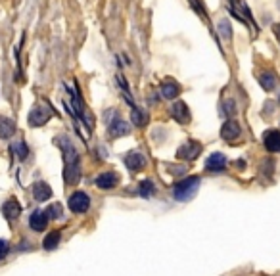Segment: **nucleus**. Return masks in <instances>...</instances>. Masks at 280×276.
<instances>
[{
	"label": "nucleus",
	"instance_id": "1",
	"mask_svg": "<svg viewBox=\"0 0 280 276\" xmlns=\"http://www.w3.org/2000/svg\"><path fill=\"white\" fill-rule=\"evenodd\" d=\"M200 183H202V179L196 177V175L179 181V183L175 184V188H173V198L177 202H190L196 196V192L200 188Z\"/></svg>",
	"mask_w": 280,
	"mask_h": 276
},
{
	"label": "nucleus",
	"instance_id": "2",
	"mask_svg": "<svg viewBox=\"0 0 280 276\" xmlns=\"http://www.w3.org/2000/svg\"><path fill=\"white\" fill-rule=\"evenodd\" d=\"M56 144H58L60 150H62L63 165H77V163H79V152H77L75 144H73L65 134L56 138Z\"/></svg>",
	"mask_w": 280,
	"mask_h": 276
},
{
	"label": "nucleus",
	"instance_id": "3",
	"mask_svg": "<svg viewBox=\"0 0 280 276\" xmlns=\"http://www.w3.org/2000/svg\"><path fill=\"white\" fill-rule=\"evenodd\" d=\"M50 117H52V108L48 104H37L29 111L27 123H29V127H42L50 121Z\"/></svg>",
	"mask_w": 280,
	"mask_h": 276
},
{
	"label": "nucleus",
	"instance_id": "4",
	"mask_svg": "<svg viewBox=\"0 0 280 276\" xmlns=\"http://www.w3.org/2000/svg\"><path fill=\"white\" fill-rule=\"evenodd\" d=\"M67 205L71 209V213H87L89 207H91V198L83 192V190H77L69 196L67 200Z\"/></svg>",
	"mask_w": 280,
	"mask_h": 276
},
{
	"label": "nucleus",
	"instance_id": "5",
	"mask_svg": "<svg viewBox=\"0 0 280 276\" xmlns=\"http://www.w3.org/2000/svg\"><path fill=\"white\" fill-rule=\"evenodd\" d=\"M200 153H202V144L196 142V140H188V142H185V144L177 150V157H179V159H185V161H194Z\"/></svg>",
	"mask_w": 280,
	"mask_h": 276
},
{
	"label": "nucleus",
	"instance_id": "6",
	"mask_svg": "<svg viewBox=\"0 0 280 276\" xmlns=\"http://www.w3.org/2000/svg\"><path fill=\"white\" fill-rule=\"evenodd\" d=\"M240 134H242V129H240L238 121L226 119V121L223 123V127H221V138H223V140L234 142L236 138H240Z\"/></svg>",
	"mask_w": 280,
	"mask_h": 276
},
{
	"label": "nucleus",
	"instance_id": "7",
	"mask_svg": "<svg viewBox=\"0 0 280 276\" xmlns=\"http://www.w3.org/2000/svg\"><path fill=\"white\" fill-rule=\"evenodd\" d=\"M94 184L100 188V190H113L117 184H119V175L115 171H104L96 177Z\"/></svg>",
	"mask_w": 280,
	"mask_h": 276
},
{
	"label": "nucleus",
	"instance_id": "8",
	"mask_svg": "<svg viewBox=\"0 0 280 276\" xmlns=\"http://www.w3.org/2000/svg\"><path fill=\"white\" fill-rule=\"evenodd\" d=\"M125 165H127V169L129 171H132V173H136V171H142L144 167H146V157H144V153L142 152H129L125 155Z\"/></svg>",
	"mask_w": 280,
	"mask_h": 276
},
{
	"label": "nucleus",
	"instance_id": "9",
	"mask_svg": "<svg viewBox=\"0 0 280 276\" xmlns=\"http://www.w3.org/2000/svg\"><path fill=\"white\" fill-rule=\"evenodd\" d=\"M129 132H131V125L123 121L121 117H115L113 121L108 123V134L112 138H121V136H127Z\"/></svg>",
	"mask_w": 280,
	"mask_h": 276
},
{
	"label": "nucleus",
	"instance_id": "10",
	"mask_svg": "<svg viewBox=\"0 0 280 276\" xmlns=\"http://www.w3.org/2000/svg\"><path fill=\"white\" fill-rule=\"evenodd\" d=\"M48 221H50L48 211L37 209V211H33V215L29 217V226H31L35 232H42V230L48 226Z\"/></svg>",
	"mask_w": 280,
	"mask_h": 276
},
{
	"label": "nucleus",
	"instance_id": "11",
	"mask_svg": "<svg viewBox=\"0 0 280 276\" xmlns=\"http://www.w3.org/2000/svg\"><path fill=\"white\" fill-rule=\"evenodd\" d=\"M205 169L211 171V173H223V171L226 169V157H224V153H221V152L211 153V155L205 159Z\"/></svg>",
	"mask_w": 280,
	"mask_h": 276
},
{
	"label": "nucleus",
	"instance_id": "12",
	"mask_svg": "<svg viewBox=\"0 0 280 276\" xmlns=\"http://www.w3.org/2000/svg\"><path fill=\"white\" fill-rule=\"evenodd\" d=\"M171 115H173V119L177 123H181V125H188L190 119H192V115H190V110H188V106L185 102H175L173 104V108H171Z\"/></svg>",
	"mask_w": 280,
	"mask_h": 276
},
{
	"label": "nucleus",
	"instance_id": "13",
	"mask_svg": "<svg viewBox=\"0 0 280 276\" xmlns=\"http://www.w3.org/2000/svg\"><path fill=\"white\" fill-rule=\"evenodd\" d=\"M263 144L267 148V152L275 153L280 150V130L277 129H271V130H265L263 134Z\"/></svg>",
	"mask_w": 280,
	"mask_h": 276
},
{
	"label": "nucleus",
	"instance_id": "14",
	"mask_svg": "<svg viewBox=\"0 0 280 276\" xmlns=\"http://www.w3.org/2000/svg\"><path fill=\"white\" fill-rule=\"evenodd\" d=\"M161 96L165 98V100H175L179 94H181V85L177 83V81H173V79H167V81H163L161 83Z\"/></svg>",
	"mask_w": 280,
	"mask_h": 276
},
{
	"label": "nucleus",
	"instance_id": "15",
	"mask_svg": "<svg viewBox=\"0 0 280 276\" xmlns=\"http://www.w3.org/2000/svg\"><path fill=\"white\" fill-rule=\"evenodd\" d=\"M33 198H35L37 202H46V200L52 198V188L46 183L38 181V183L33 184Z\"/></svg>",
	"mask_w": 280,
	"mask_h": 276
},
{
	"label": "nucleus",
	"instance_id": "16",
	"mask_svg": "<svg viewBox=\"0 0 280 276\" xmlns=\"http://www.w3.org/2000/svg\"><path fill=\"white\" fill-rule=\"evenodd\" d=\"M2 215H4L8 221H16V219L21 215V205H19V202H18V200H8V202H4V205H2Z\"/></svg>",
	"mask_w": 280,
	"mask_h": 276
},
{
	"label": "nucleus",
	"instance_id": "17",
	"mask_svg": "<svg viewBox=\"0 0 280 276\" xmlns=\"http://www.w3.org/2000/svg\"><path fill=\"white\" fill-rule=\"evenodd\" d=\"M79 179H81V165L79 163L77 165H65V169H63V181H65V184L73 186V184L79 183Z\"/></svg>",
	"mask_w": 280,
	"mask_h": 276
},
{
	"label": "nucleus",
	"instance_id": "18",
	"mask_svg": "<svg viewBox=\"0 0 280 276\" xmlns=\"http://www.w3.org/2000/svg\"><path fill=\"white\" fill-rule=\"evenodd\" d=\"M16 132V123L8 117H0V138L2 140H10Z\"/></svg>",
	"mask_w": 280,
	"mask_h": 276
},
{
	"label": "nucleus",
	"instance_id": "19",
	"mask_svg": "<svg viewBox=\"0 0 280 276\" xmlns=\"http://www.w3.org/2000/svg\"><path fill=\"white\" fill-rule=\"evenodd\" d=\"M60 240H62V232H60V230H52V232H48V234L44 236L42 247L48 249V251H52V249H56V247L60 245Z\"/></svg>",
	"mask_w": 280,
	"mask_h": 276
},
{
	"label": "nucleus",
	"instance_id": "20",
	"mask_svg": "<svg viewBox=\"0 0 280 276\" xmlns=\"http://www.w3.org/2000/svg\"><path fill=\"white\" fill-rule=\"evenodd\" d=\"M257 79H259L261 89H263V91H267V92L273 91V89H275V85H277V79H275V75H273L271 71H263Z\"/></svg>",
	"mask_w": 280,
	"mask_h": 276
},
{
	"label": "nucleus",
	"instance_id": "21",
	"mask_svg": "<svg viewBox=\"0 0 280 276\" xmlns=\"http://www.w3.org/2000/svg\"><path fill=\"white\" fill-rule=\"evenodd\" d=\"M10 152H12V155H16L18 159H25L29 155V148H27V144L23 140H16V142H12Z\"/></svg>",
	"mask_w": 280,
	"mask_h": 276
},
{
	"label": "nucleus",
	"instance_id": "22",
	"mask_svg": "<svg viewBox=\"0 0 280 276\" xmlns=\"http://www.w3.org/2000/svg\"><path fill=\"white\" fill-rule=\"evenodd\" d=\"M131 121H132V125H136V127H144L148 123V113L134 106L132 111H131Z\"/></svg>",
	"mask_w": 280,
	"mask_h": 276
},
{
	"label": "nucleus",
	"instance_id": "23",
	"mask_svg": "<svg viewBox=\"0 0 280 276\" xmlns=\"http://www.w3.org/2000/svg\"><path fill=\"white\" fill-rule=\"evenodd\" d=\"M154 192H156V184H154V181H142L140 186H138V194H140L142 198H150Z\"/></svg>",
	"mask_w": 280,
	"mask_h": 276
},
{
	"label": "nucleus",
	"instance_id": "24",
	"mask_svg": "<svg viewBox=\"0 0 280 276\" xmlns=\"http://www.w3.org/2000/svg\"><path fill=\"white\" fill-rule=\"evenodd\" d=\"M219 35H221L224 40H230V38H232V27H230L228 19H221V21H219Z\"/></svg>",
	"mask_w": 280,
	"mask_h": 276
},
{
	"label": "nucleus",
	"instance_id": "25",
	"mask_svg": "<svg viewBox=\"0 0 280 276\" xmlns=\"http://www.w3.org/2000/svg\"><path fill=\"white\" fill-rule=\"evenodd\" d=\"M117 85H119V89L123 92L125 100L129 102V104H132V96H131V89H129V85H127V81H125L123 75H117Z\"/></svg>",
	"mask_w": 280,
	"mask_h": 276
},
{
	"label": "nucleus",
	"instance_id": "26",
	"mask_svg": "<svg viewBox=\"0 0 280 276\" xmlns=\"http://www.w3.org/2000/svg\"><path fill=\"white\" fill-rule=\"evenodd\" d=\"M223 106H224V108H223V113H224L226 117H232V115L236 113V102H234V100H226Z\"/></svg>",
	"mask_w": 280,
	"mask_h": 276
},
{
	"label": "nucleus",
	"instance_id": "27",
	"mask_svg": "<svg viewBox=\"0 0 280 276\" xmlns=\"http://www.w3.org/2000/svg\"><path fill=\"white\" fill-rule=\"evenodd\" d=\"M46 211H48V215H50V219H62V215H63V209H62V205H60V203H52Z\"/></svg>",
	"mask_w": 280,
	"mask_h": 276
},
{
	"label": "nucleus",
	"instance_id": "28",
	"mask_svg": "<svg viewBox=\"0 0 280 276\" xmlns=\"http://www.w3.org/2000/svg\"><path fill=\"white\" fill-rule=\"evenodd\" d=\"M188 2H190V4H192V8L200 14V18H202V19H207V14H205V10L202 8V4H200L198 0H188Z\"/></svg>",
	"mask_w": 280,
	"mask_h": 276
},
{
	"label": "nucleus",
	"instance_id": "29",
	"mask_svg": "<svg viewBox=\"0 0 280 276\" xmlns=\"http://www.w3.org/2000/svg\"><path fill=\"white\" fill-rule=\"evenodd\" d=\"M8 251H10V244L6 240H0V261L8 255Z\"/></svg>",
	"mask_w": 280,
	"mask_h": 276
},
{
	"label": "nucleus",
	"instance_id": "30",
	"mask_svg": "<svg viewBox=\"0 0 280 276\" xmlns=\"http://www.w3.org/2000/svg\"><path fill=\"white\" fill-rule=\"evenodd\" d=\"M275 35L279 37V40H280V23H277V25H275Z\"/></svg>",
	"mask_w": 280,
	"mask_h": 276
},
{
	"label": "nucleus",
	"instance_id": "31",
	"mask_svg": "<svg viewBox=\"0 0 280 276\" xmlns=\"http://www.w3.org/2000/svg\"><path fill=\"white\" fill-rule=\"evenodd\" d=\"M279 102H280V96H279Z\"/></svg>",
	"mask_w": 280,
	"mask_h": 276
}]
</instances>
